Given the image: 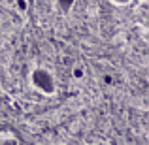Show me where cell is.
Returning a JSON list of instances; mask_svg holds the SVG:
<instances>
[{"label": "cell", "instance_id": "cell-1", "mask_svg": "<svg viewBox=\"0 0 149 145\" xmlns=\"http://www.w3.org/2000/svg\"><path fill=\"white\" fill-rule=\"evenodd\" d=\"M121 2H125V0H121Z\"/></svg>", "mask_w": 149, "mask_h": 145}]
</instances>
